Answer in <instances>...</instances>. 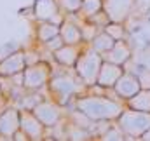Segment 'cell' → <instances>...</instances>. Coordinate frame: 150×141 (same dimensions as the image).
<instances>
[{"label":"cell","instance_id":"6da1fadb","mask_svg":"<svg viewBox=\"0 0 150 141\" xmlns=\"http://www.w3.org/2000/svg\"><path fill=\"white\" fill-rule=\"evenodd\" d=\"M70 106L82 111L93 122H98V120H117L120 113L124 111L126 103L119 98L113 99L105 94L89 92V87H87V91L84 94H79L70 103Z\"/></svg>","mask_w":150,"mask_h":141},{"label":"cell","instance_id":"7a4b0ae2","mask_svg":"<svg viewBox=\"0 0 150 141\" xmlns=\"http://www.w3.org/2000/svg\"><path fill=\"white\" fill-rule=\"evenodd\" d=\"M68 70L54 73L51 77L49 84L45 85L47 98H51L52 101H56L61 106H70V103L79 94H84L87 91V85H84V82L79 78V75L74 71V68H72V71Z\"/></svg>","mask_w":150,"mask_h":141},{"label":"cell","instance_id":"3957f363","mask_svg":"<svg viewBox=\"0 0 150 141\" xmlns=\"http://www.w3.org/2000/svg\"><path fill=\"white\" fill-rule=\"evenodd\" d=\"M103 61H105V59H103V54H100L98 51H94L89 44H86L82 54L79 56V59H77V63H75L74 71L79 75V78L84 82V85L94 87Z\"/></svg>","mask_w":150,"mask_h":141},{"label":"cell","instance_id":"277c9868","mask_svg":"<svg viewBox=\"0 0 150 141\" xmlns=\"http://www.w3.org/2000/svg\"><path fill=\"white\" fill-rule=\"evenodd\" d=\"M117 124L124 131L127 140H142L150 131V113L126 106L117 118Z\"/></svg>","mask_w":150,"mask_h":141},{"label":"cell","instance_id":"5b68a950","mask_svg":"<svg viewBox=\"0 0 150 141\" xmlns=\"http://www.w3.org/2000/svg\"><path fill=\"white\" fill-rule=\"evenodd\" d=\"M52 75H54V68L47 61L40 59L37 63H32L23 71V87L28 92H38L45 89Z\"/></svg>","mask_w":150,"mask_h":141},{"label":"cell","instance_id":"8992f818","mask_svg":"<svg viewBox=\"0 0 150 141\" xmlns=\"http://www.w3.org/2000/svg\"><path fill=\"white\" fill-rule=\"evenodd\" d=\"M67 108H68V106L58 105V103L52 101L51 98H44V99H42L40 103H37L32 110L35 111V115L40 118V122H42L47 129H52V127H56L58 124H61V122L68 117V110H67Z\"/></svg>","mask_w":150,"mask_h":141},{"label":"cell","instance_id":"52a82bcc","mask_svg":"<svg viewBox=\"0 0 150 141\" xmlns=\"http://www.w3.org/2000/svg\"><path fill=\"white\" fill-rule=\"evenodd\" d=\"M19 129L30 138V141H42L47 136V127L40 122L35 111L30 108H19Z\"/></svg>","mask_w":150,"mask_h":141},{"label":"cell","instance_id":"ba28073f","mask_svg":"<svg viewBox=\"0 0 150 141\" xmlns=\"http://www.w3.org/2000/svg\"><path fill=\"white\" fill-rule=\"evenodd\" d=\"M32 16L37 21H52L58 25H61L67 18L56 0H35L32 5Z\"/></svg>","mask_w":150,"mask_h":141},{"label":"cell","instance_id":"9c48e42d","mask_svg":"<svg viewBox=\"0 0 150 141\" xmlns=\"http://www.w3.org/2000/svg\"><path fill=\"white\" fill-rule=\"evenodd\" d=\"M143 87L142 84V78L138 73H133V71H124V75L117 80L115 87H113V94L122 99V101H127L129 98H133L136 92H140Z\"/></svg>","mask_w":150,"mask_h":141},{"label":"cell","instance_id":"30bf717a","mask_svg":"<svg viewBox=\"0 0 150 141\" xmlns=\"http://www.w3.org/2000/svg\"><path fill=\"white\" fill-rule=\"evenodd\" d=\"M136 7V0H103V11L115 23H126Z\"/></svg>","mask_w":150,"mask_h":141},{"label":"cell","instance_id":"8fae6325","mask_svg":"<svg viewBox=\"0 0 150 141\" xmlns=\"http://www.w3.org/2000/svg\"><path fill=\"white\" fill-rule=\"evenodd\" d=\"M86 44L87 42H84V44H63L59 49H56L52 52L54 63H58L63 68H70L72 70L75 66V63H77V59H79V56L82 54Z\"/></svg>","mask_w":150,"mask_h":141},{"label":"cell","instance_id":"7c38bea8","mask_svg":"<svg viewBox=\"0 0 150 141\" xmlns=\"http://www.w3.org/2000/svg\"><path fill=\"white\" fill-rule=\"evenodd\" d=\"M19 129V108L9 105L0 111V140H11Z\"/></svg>","mask_w":150,"mask_h":141},{"label":"cell","instance_id":"4fadbf2b","mask_svg":"<svg viewBox=\"0 0 150 141\" xmlns=\"http://www.w3.org/2000/svg\"><path fill=\"white\" fill-rule=\"evenodd\" d=\"M124 71H126V68L122 65H115V63H110V61H103L100 75H98V80H96V85L100 89L113 91L117 80L124 75Z\"/></svg>","mask_w":150,"mask_h":141},{"label":"cell","instance_id":"5bb4252c","mask_svg":"<svg viewBox=\"0 0 150 141\" xmlns=\"http://www.w3.org/2000/svg\"><path fill=\"white\" fill-rule=\"evenodd\" d=\"M26 66H28L26 51L21 49V51L11 54L9 58H5L4 61H0V77H2V78L14 77V75H18V73H23Z\"/></svg>","mask_w":150,"mask_h":141},{"label":"cell","instance_id":"9a60e30c","mask_svg":"<svg viewBox=\"0 0 150 141\" xmlns=\"http://www.w3.org/2000/svg\"><path fill=\"white\" fill-rule=\"evenodd\" d=\"M133 58V49L129 45V42L124 38V40H117L113 44V47L107 52L103 54V59L105 61H110V63H115V65H122L126 66Z\"/></svg>","mask_w":150,"mask_h":141},{"label":"cell","instance_id":"2e32d148","mask_svg":"<svg viewBox=\"0 0 150 141\" xmlns=\"http://www.w3.org/2000/svg\"><path fill=\"white\" fill-rule=\"evenodd\" d=\"M59 35H61L65 44H84L82 30H80V25H79L75 14L67 16L65 21L59 25Z\"/></svg>","mask_w":150,"mask_h":141},{"label":"cell","instance_id":"e0dca14e","mask_svg":"<svg viewBox=\"0 0 150 141\" xmlns=\"http://www.w3.org/2000/svg\"><path fill=\"white\" fill-rule=\"evenodd\" d=\"M59 35V25L52 23V21H37L35 19V30H33V37L37 45H44L45 42H49L51 38Z\"/></svg>","mask_w":150,"mask_h":141},{"label":"cell","instance_id":"ac0fdd59","mask_svg":"<svg viewBox=\"0 0 150 141\" xmlns=\"http://www.w3.org/2000/svg\"><path fill=\"white\" fill-rule=\"evenodd\" d=\"M124 103H126L127 108L150 113V87H142L140 92H136L133 98H129V99L124 101Z\"/></svg>","mask_w":150,"mask_h":141},{"label":"cell","instance_id":"d6986e66","mask_svg":"<svg viewBox=\"0 0 150 141\" xmlns=\"http://www.w3.org/2000/svg\"><path fill=\"white\" fill-rule=\"evenodd\" d=\"M115 42H117V40H115L113 37H110L105 30H101L98 35L89 42V45H91L94 51H98L100 54H107V52L113 47V44H115Z\"/></svg>","mask_w":150,"mask_h":141},{"label":"cell","instance_id":"ffe728a7","mask_svg":"<svg viewBox=\"0 0 150 141\" xmlns=\"http://www.w3.org/2000/svg\"><path fill=\"white\" fill-rule=\"evenodd\" d=\"M100 11H103V0H84L77 16L82 19H87V18L98 14Z\"/></svg>","mask_w":150,"mask_h":141},{"label":"cell","instance_id":"44dd1931","mask_svg":"<svg viewBox=\"0 0 150 141\" xmlns=\"http://www.w3.org/2000/svg\"><path fill=\"white\" fill-rule=\"evenodd\" d=\"M98 140H101V141H124V140H127V136H126L124 131L119 127L117 120H113V122H110V125L105 129V133H103Z\"/></svg>","mask_w":150,"mask_h":141},{"label":"cell","instance_id":"7402d4cb","mask_svg":"<svg viewBox=\"0 0 150 141\" xmlns=\"http://www.w3.org/2000/svg\"><path fill=\"white\" fill-rule=\"evenodd\" d=\"M105 32H107L110 37H113L115 40H124V38H127L126 23H115V21H110V23L105 26Z\"/></svg>","mask_w":150,"mask_h":141},{"label":"cell","instance_id":"603a6c76","mask_svg":"<svg viewBox=\"0 0 150 141\" xmlns=\"http://www.w3.org/2000/svg\"><path fill=\"white\" fill-rule=\"evenodd\" d=\"M56 2L65 16H74V14H79L84 0H56Z\"/></svg>","mask_w":150,"mask_h":141},{"label":"cell","instance_id":"cb8c5ba5","mask_svg":"<svg viewBox=\"0 0 150 141\" xmlns=\"http://www.w3.org/2000/svg\"><path fill=\"white\" fill-rule=\"evenodd\" d=\"M21 49H25L18 40H9V42H5L4 45H0V61H4L5 58H9L11 54H14V52H18V51H21Z\"/></svg>","mask_w":150,"mask_h":141},{"label":"cell","instance_id":"d4e9b609","mask_svg":"<svg viewBox=\"0 0 150 141\" xmlns=\"http://www.w3.org/2000/svg\"><path fill=\"white\" fill-rule=\"evenodd\" d=\"M63 44H65V42H63V38H61V35H56L54 38H51L49 42H45V44H44V45H40V47L47 49V51H49V52L52 54V52H54L56 49H59V47H61Z\"/></svg>","mask_w":150,"mask_h":141},{"label":"cell","instance_id":"484cf974","mask_svg":"<svg viewBox=\"0 0 150 141\" xmlns=\"http://www.w3.org/2000/svg\"><path fill=\"white\" fill-rule=\"evenodd\" d=\"M9 106V96H7V92L2 89V85H0V111L4 110V108H7Z\"/></svg>","mask_w":150,"mask_h":141},{"label":"cell","instance_id":"4316f807","mask_svg":"<svg viewBox=\"0 0 150 141\" xmlns=\"http://www.w3.org/2000/svg\"><path fill=\"white\" fill-rule=\"evenodd\" d=\"M12 141H30V138H28L21 129H18V131L14 133V136H12Z\"/></svg>","mask_w":150,"mask_h":141},{"label":"cell","instance_id":"83f0119b","mask_svg":"<svg viewBox=\"0 0 150 141\" xmlns=\"http://www.w3.org/2000/svg\"><path fill=\"white\" fill-rule=\"evenodd\" d=\"M142 140H150V131L145 134V136H143V138H142Z\"/></svg>","mask_w":150,"mask_h":141}]
</instances>
